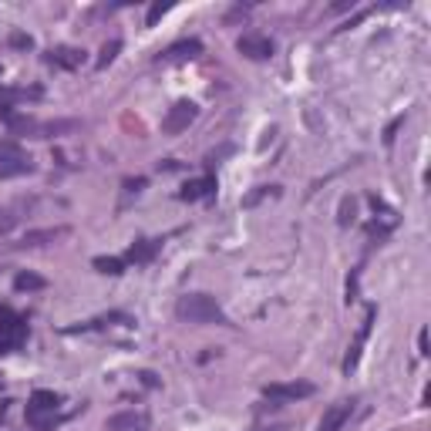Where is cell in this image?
<instances>
[{"instance_id":"12","label":"cell","mask_w":431,"mask_h":431,"mask_svg":"<svg viewBox=\"0 0 431 431\" xmlns=\"http://www.w3.org/2000/svg\"><path fill=\"white\" fill-rule=\"evenodd\" d=\"M371 320H374V307L368 310V317H364V324H361V334H357V341L351 344V351H347V357H344V371H347V374L357 368V357H361V347H364V341H368Z\"/></svg>"},{"instance_id":"5","label":"cell","mask_w":431,"mask_h":431,"mask_svg":"<svg viewBox=\"0 0 431 431\" xmlns=\"http://www.w3.org/2000/svg\"><path fill=\"white\" fill-rule=\"evenodd\" d=\"M236 48H240V54L250 58V61H267V58H273V41H270L267 34H243V38L236 41Z\"/></svg>"},{"instance_id":"21","label":"cell","mask_w":431,"mask_h":431,"mask_svg":"<svg viewBox=\"0 0 431 431\" xmlns=\"http://www.w3.org/2000/svg\"><path fill=\"white\" fill-rule=\"evenodd\" d=\"M354 223V199H344L341 203V226H351Z\"/></svg>"},{"instance_id":"3","label":"cell","mask_w":431,"mask_h":431,"mask_svg":"<svg viewBox=\"0 0 431 431\" xmlns=\"http://www.w3.org/2000/svg\"><path fill=\"white\" fill-rule=\"evenodd\" d=\"M27 341V324L11 310H0V354H11Z\"/></svg>"},{"instance_id":"6","label":"cell","mask_w":431,"mask_h":431,"mask_svg":"<svg viewBox=\"0 0 431 431\" xmlns=\"http://www.w3.org/2000/svg\"><path fill=\"white\" fill-rule=\"evenodd\" d=\"M267 398L273 401H300V398H310L314 394V384L310 381H290V384H267L263 388Z\"/></svg>"},{"instance_id":"4","label":"cell","mask_w":431,"mask_h":431,"mask_svg":"<svg viewBox=\"0 0 431 431\" xmlns=\"http://www.w3.org/2000/svg\"><path fill=\"white\" fill-rule=\"evenodd\" d=\"M199 118V105L196 102H176L162 118V132L165 135H179V132H186Z\"/></svg>"},{"instance_id":"17","label":"cell","mask_w":431,"mask_h":431,"mask_svg":"<svg viewBox=\"0 0 431 431\" xmlns=\"http://www.w3.org/2000/svg\"><path fill=\"white\" fill-rule=\"evenodd\" d=\"M95 270L118 277V273H125V260H118V256H95Z\"/></svg>"},{"instance_id":"18","label":"cell","mask_w":431,"mask_h":431,"mask_svg":"<svg viewBox=\"0 0 431 431\" xmlns=\"http://www.w3.org/2000/svg\"><path fill=\"white\" fill-rule=\"evenodd\" d=\"M14 287H17V290H44L48 280L38 277V273H17V277H14Z\"/></svg>"},{"instance_id":"1","label":"cell","mask_w":431,"mask_h":431,"mask_svg":"<svg viewBox=\"0 0 431 431\" xmlns=\"http://www.w3.org/2000/svg\"><path fill=\"white\" fill-rule=\"evenodd\" d=\"M176 317L189 320V324H223V327H229V317L223 314V307L216 304V297H209V293H186V297H179Z\"/></svg>"},{"instance_id":"25","label":"cell","mask_w":431,"mask_h":431,"mask_svg":"<svg viewBox=\"0 0 431 431\" xmlns=\"http://www.w3.org/2000/svg\"><path fill=\"white\" fill-rule=\"evenodd\" d=\"M418 347H421V354H428V330H421L418 334Z\"/></svg>"},{"instance_id":"2","label":"cell","mask_w":431,"mask_h":431,"mask_svg":"<svg viewBox=\"0 0 431 431\" xmlns=\"http://www.w3.org/2000/svg\"><path fill=\"white\" fill-rule=\"evenodd\" d=\"M58 408H61V398L54 391H34L27 401V425L34 431H51L58 421Z\"/></svg>"},{"instance_id":"16","label":"cell","mask_w":431,"mask_h":431,"mask_svg":"<svg viewBox=\"0 0 431 431\" xmlns=\"http://www.w3.org/2000/svg\"><path fill=\"white\" fill-rule=\"evenodd\" d=\"M24 172H34V162H31V155H27V159H14V162H4V165H0V179L24 176Z\"/></svg>"},{"instance_id":"10","label":"cell","mask_w":431,"mask_h":431,"mask_svg":"<svg viewBox=\"0 0 431 431\" xmlns=\"http://www.w3.org/2000/svg\"><path fill=\"white\" fill-rule=\"evenodd\" d=\"M145 425H149V415H145V411H122V415H115V418L105 421L108 431H142Z\"/></svg>"},{"instance_id":"7","label":"cell","mask_w":431,"mask_h":431,"mask_svg":"<svg viewBox=\"0 0 431 431\" xmlns=\"http://www.w3.org/2000/svg\"><path fill=\"white\" fill-rule=\"evenodd\" d=\"M354 415V401H337V405H330L324 411V418H320V428L317 431H341L347 421Z\"/></svg>"},{"instance_id":"11","label":"cell","mask_w":431,"mask_h":431,"mask_svg":"<svg viewBox=\"0 0 431 431\" xmlns=\"http://www.w3.org/2000/svg\"><path fill=\"white\" fill-rule=\"evenodd\" d=\"M213 192H216V176H203V179L186 182L182 192H179V199H182V203H196V199H206V196H213Z\"/></svg>"},{"instance_id":"13","label":"cell","mask_w":431,"mask_h":431,"mask_svg":"<svg viewBox=\"0 0 431 431\" xmlns=\"http://www.w3.org/2000/svg\"><path fill=\"white\" fill-rule=\"evenodd\" d=\"M85 61V51L78 48H51L48 51V64H58V68H78Z\"/></svg>"},{"instance_id":"22","label":"cell","mask_w":431,"mask_h":431,"mask_svg":"<svg viewBox=\"0 0 431 431\" xmlns=\"http://www.w3.org/2000/svg\"><path fill=\"white\" fill-rule=\"evenodd\" d=\"M14 223H17V216H14L11 209H0V236H4V233H11Z\"/></svg>"},{"instance_id":"19","label":"cell","mask_w":431,"mask_h":431,"mask_svg":"<svg viewBox=\"0 0 431 431\" xmlns=\"http://www.w3.org/2000/svg\"><path fill=\"white\" fill-rule=\"evenodd\" d=\"M14 159H27V152L11 139H0V165L4 162H14Z\"/></svg>"},{"instance_id":"15","label":"cell","mask_w":431,"mask_h":431,"mask_svg":"<svg viewBox=\"0 0 431 431\" xmlns=\"http://www.w3.org/2000/svg\"><path fill=\"white\" fill-rule=\"evenodd\" d=\"M155 250H159V243H155V240L132 243V250H128V256H125V263H149V260L155 256Z\"/></svg>"},{"instance_id":"9","label":"cell","mask_w":431,"mask_h":431,"mask_svg":"<svg viewBox=\"0 0 431 431\" xmlns=\"http://www.w3.org/2000/svg\"><path fill=\"white\" fill-rule=\"evenodd\" d=\"M68 236V226H51V229H31L24 240L17 243V250H38V246H48V243H58Z\"/></svg>"},{"instance_id":"24","label":"cell","mask_w":431,"mask_h":431,"mask_svg":"<svg viewBox=\"0 0 431 431\" xmlns=\"http://www.w3.org/2000/svg\"><path fill=\"white\" fill-rule=\"evenodd\" d=\"M142 189H145V179H128V182H125V196H132V192L139 196Z\"/></svg>"},{"instance_id":"14","label":"cell","mask_w":431,"mask_h":431,"mask_svg":"<svg viewBox=\"0 0 431 431\" xmlns=\"http://www.w3.org/2000/svg\"><path fill=\"white\" fill-rule=\"evenodd\" d=\"M38 88H0V108H11L14 102H38Z\"/></svg>"},{"instance_id":"20","label":"cell","mask_w":431,"mask_h":431,"mask_svg":"<svg viewBox=\"0 0 431 431\" xmlns=\"http://www.w3.org/2000/svg\"><path fill=\"white\" fill-rule=\"evenodd\" d=\"M122 51V41H108L102 48V58H98V68H108V64L115 61V54Z\"/></svg>"},{"instance_id":"8","label":"cell","mask_w":431,"mask_h":431,"mask_svg":"<svg viewBox=\"0 0 431 431\" xmlns=\"http://www.w3.org/2000/svg\"><path fill=\"white\" fill-rule=\"evenodd\" d=\"M203 54V41H176L172 48H165L159 54V61L162 64H176V61H192V58H199Z\"/></svg>"},{"instance_id":"23","label":"cell","mask_w":431,"mask_h":431,"mask_svg":"<svg viewBox=\"0 0 431 431\" xmlns=\"http://www.w3.org/2000/svg\"><path fill=\"white\" fill-rule=\"evenodd\" d=\"M165 11H169L165 4H152V7H149V17H145V24H149V27L159 24V17H165Z\"/></svg>"}]
</instances>
